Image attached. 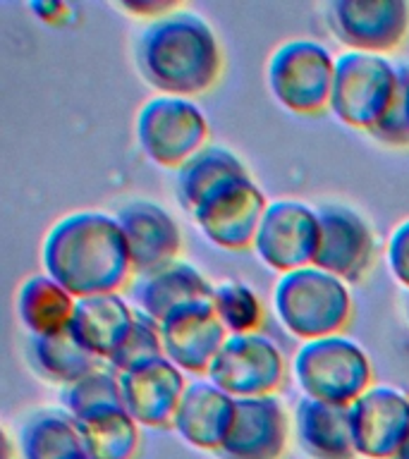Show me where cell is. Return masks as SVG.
<instances>
[{"instance_id": "cell-1", "label": "cell", "mask_w": 409, "mask_h": 459, "mask_svg": "<svg viewBox=\"0 0 409 459\" xmlns=\"http://www.w3.org/2000/svg\"><path fill=\"white\" fill-rule=\"evenodd\" d=\"M41 268L77 299L120 294L135 280L120 222L93 208L65 213L46 230Z\"/></svg>"}, {"instance_id": "cell-2", "label": "cell", "mask_w": 409, "mask_h": 459, "mask_svg": "<svg viewBox=\"0 0 409 459\" xmlns=\"http://www.w3.org/2000/svg\"><path fill=\"white\" fill-rule=\"evenodd\" d=\"M135 63L153 91L196 99L218 84L225 53L215 29L179 5L144 24L135 41Z\"/></svg>"}, {"instance_id": "cell-3", "label": "cell", "mask_w": 409, "mask_h": 459, "mask_svg": "<svg viewBox=\"0 0 409 459\" xmlns=\"http://www.w3.org/2000/svg\"><path fill=\"white\" fill-rule=\"evenodd\" d=\"M273 314L300 342L340 335L354 314L350 285L318 265L280 275L271 294Z\"/></svg>"}, {"instance_id": "cell-4", "label": "cell", "mask_w": 409, "mask_h": 459, "mask_svg": "<svg viewBox=\"0 0 409 459\" xmlns=\"http://www.w3.org/2000/svg\"><path fill=\"white\" fill-rule=\"evenodd\" d=\"M301 397L350 407L376 383L366 350L344 333L301 342L290 361Z\"/></svg>"}, {"instance_id": "cell-5", "label": "cell", "mask_w": 409, "mask_h": 459, "mask_svg": "<svg viewBox=\"0 0 409 459\" xmlns=\"http://www.w3.org/2000/svg\"><path fill=\"white\" fill-rule=\"evenodd\" d=\"M402 65L387 56L343 50L335 57V79L328 113L359 132H371L397 99Z\"/></svg>"}, {"instance_id": "cell-6", "label": "cell", "mask_w": 409, "mask_h": 459, "mask_svg": "<svg viewBox=\"0 0 409 459\" xmlns=\"http://www.w3.org/2000/svg\"><path fill=\"white\" fill-rule=\"evenodd\" d=\"M335 57L316 39H287L265 63V84L280 106L294 115H321L328 110Z\"/></svg>"}, {"instance_id": "cell-7", "label": "cell", "mask_w": 409, "mask_h": 459, "mask_svg": "<svg viewBox=\"0 0 409 459\" xmlns=\"http://www.w3.org/2000/svg\"><path fill=\"white\" fill-rule=\"evenodd\" d=\"M208 120L194 99L151 96L136 110L135 136L151 163L165 170H178L208 146Z\"/></svg>"}, {"instance_id": "cell-8", "label": "cell", "mask_w": 409, "mask_h": 459, "mask_svg": "<svg viewBox=\"0 0 409 459\" xmlns=\"http://www.w3.org/2000/svg\"><path fill=\"white\" fill-rule=\"evenodd\" d=\"M271 201L249 175L225 179L194 206V225L208 242L225 251H247L254 247L261 218Z\"/></svg>"}, {"instance_id": "cell-9", "label": "cell", "mask_w": 409, "mask_h": 459, "mask_svg": "<svg viewBox=\"0 0 409 459\" xmlns=\"http://www.w3.org/2000/svg\"><path fill=\"white\" fill-rule=\"evenodd\" d=\"M287 361L275 340L264 333L228 335L206 378L235 400L275 394L287 380Z\"/></svg>"}, {"instance_id": "cell-10", "label": "cell", "mask_w": 409, "mask_h": 459, "mask_svg": "<svg viewBox=\"0 0 409 459\" xmlns=\"http://www.w3.org/2000/svg\"><path fill=\"white\" fill-rule=\"evenodd\" d=\"M321 225L316 206L300 199H275L268 204L251 251L265 268L278 275L316 264Z\"/></svg>"}, {"instance_id": "cell-11", "label": "cell", "mask_w": 409, "mask_h": 459, "mask_svg": "<svg viewBox=\"0 0 409 459\" xmlns=\"http://www.w3.org/2000/svg\"><path fill=\"white\" fill-rule=\"evenodd\" d=\"M323 14L333 39L354 53L387 56L409 36L407 0H330Z\"/></svg>"}, {"instance_id": "cell-12", "label": "cell", "mask_w": 409, "mask_h": 459, "mask_svg": "<svg viewBox=\"0 0 409 459\" xmlns=\"http://www.w3.org/2000/svg\"><path fill=\"white\" fill-rule=\"evenodd\" d=\"M316 211L321 242L314 265L333 273L347 285L361 282L376 261V235L369 221L344 204H321Z\"/></svg>"}, {"instance_id": "cell-13", "label": "cell", "mask_w": 409, "mask_h": 459, "mask_svg": "<svg viewBox=\"0 0 409 459\" xmlns=\"http://www.w3.org/2000/svg\"><path fill=\"white\" fill-rule=\"evenodd\" d=\"M352 440L361 459H395L409 436V393L373 383L350 404Z\"/></svg>"}, {"instance_id": "cell-14", "label": "cell", "mask_w": 409, "mask_h": 459, "mask_svg": "<svg viewBox=\"0 0 409 459\" xmlns=\"http://www.w3.org/2000/svg\"><path fill=\"white\" fill-rule=\"evenodd\" d=\"M292 437V416L278 394L237 400L235 421L215 455L221 459H283Z\"/></svg>"}, {"instance_id": "cell-15", "label": "cell", "mask_w": 409, "mask_h": 459, "mask_svg": "<svg viewBox=\"0 0 409 459\" xmlns=\"http://www.w3.org/2000/svg\"><path fill=\"white\" fill-rule=\"evenodd\" d=\"M127 242L135 278L179 261L182 230L170 211L151 199H132L115 213Z\"/></svg>"}, {"instance_id": "cell-16", "label": "cell", "mask_w": 409, "mask_h": 459, "mask_svg": "<svg viewBox=\"0 0 409 459\" xmlns=\"http://www.w3.org/2000/svg\"><path fill=\"white\" fill-rule=\"evenodd\" d=\"M122 402L142 429H172L189 380L170 359H156L136 371L120 373Z\"/></svg>"}, {"instance_id": "cell-17", "label": "cell", "mask_w": 409, "mask_h": 459, "mask_svg": "<svg viewBox=\"0 0 409 459\" xmlns=\"http://www.w3.org/2000/svg\"><path fill=\"white\" fill-rule=\"evenodd\" d=\"M163 354L185 376H204L228 340V330L215 318L211 304L189 307L161 323Z\"/></svg>"}, {"instance_id": "cell-18", "label": "cell", "mask_w": 409, "mask_h": 459, "mask_svg": "<svg viewBox=\"0 0 409 459\" xmlns=\"http://www.w3.org/2000/svg\"><path fill=\"white\" fill-rule=\"evenodd\" d=\"M213 282L194 264L175 261L161 271L132 280V299L135 308L149 316L158 325L178 311L189 307L211 304Z\"/></svg>"}, {"instance_id": "cell-19", "label": "cell", "mask_w": 409, "mask_h": 459, "mask_svg": "<svg viewBox=\"0 0 409 459\" xmlns=\"http://www.w3.org/2000/svg\"><path fill=\"white\" fill-rule=\"evenodd\" d=\"M237 400L208 378L189 380L179 402L172 430L201 452H218L235 421Z\"/></svg>"}, {"instance_id": "cell-20", "label": "cell", "mask_w": 409, "mask_h": 459, "mask_svg": "<svg viewBox=\"0 0 409 459\" xmlns=\"http://www.w3.org/2000/svg\"><path fill=\"white\" fill-rule=\"evenodd\" d=\"M292 436L311 459H359L350 429V407L300 397L292 409Z\"/></svg>"}, {"instance_id": "cell-21", "label": "cell", "mask_w": 409, "mask_h": 459, "mask_svg": "<svg viewBox=\"0 0 409 459\" xmlns=\"http://www.w3.org/2000/svg\"><path fill=\"white\" fill-rule=\"evenodd\" d=\"M136 318V308L122 294H96L77 299L70 333L93 357H113Z\"/></svg>"}, {"instance_id": "cell-22", "label": "cell", "mask_w": 409, "mask_h": 459, "mask_svg": "<svg viewBox=\"0 0 409 459\" xmlns=\"http://www.w3.org/2000/svg\"><path fill=\"white\" fill-rule=\"evenodd\" d=\"M74 308L77 297L48 273H34L24 278L14 294V314L29 337H48L70 330Z\"/></svg>"}, {"instance_id": "cell-23", "label": "cell", "mask_w": 409, "mask_h": 459, "mask_svg": "<svg viewBox=\"0 0 409 459\" xmlns=\"http://www.w3.org/2000/svg\"><path fill=\"white\" fill-rule=\"evenodd\" d=\"M20 459H82L84 445L77 421L63 407H43L22 419L17 436Z\"/></svg>"}, {"instance_id": "cell-24", "label": "cell", "mask_w": 409, "mask_h": 459, "mask_svg": "<svg viewBox=\"0 0 409 459\" xmlns=\"http://www.w3.org/2000/svg\"><path fill=\"white\" fill-rule=\"evenodd\" d=\"M172 175H175V196H178L179 206L185 208L187 213H192L194 206L208 192H213L225 179L249 175V168L228 146L208 143Z\"/></svg>"}, {"instance_id": "cell-25", "label": "cell", "mask_w": 409, "mask_h": 459, "mask_svg": "<svg viewBox=\"0 0 409 459\" xmlns=\"http://www.w3.org/2000/svg\"><path fill=\"white\" fill-rule=\"evenodd\" d=\"M29 364L43 380L53 385H70L74 380L84 378L86 373L96 371L99 366L108 364L103 359L93 357L72 337L70 330L48 337H29Z\"/></svg>"}, {"instance_id": "cell-26", "label": "cell", "mask_w": 409, "mask_h": 459, "mask_svg": "<svg viewBox=\"0 0 409 459\" xmlns=\"http://www.w3.org/2000/svg\"><path fill=\"white\" fill-rule=\"evenodd\" d=\"M84 455L89 459H136L142 447V426L125 407H113L77 421Z\"/></svg>"}, {"instance_id": "cell-27", "label": "cell", "mask_w": 409, "mask_h": 459, "mask_svg": "<svg viewBox=\"0 0 409 459\" xmlns=\"http://www.w3.org/2000/svg\"><path fill=\"white\" fill-rule=\"evenodd\" d=\"M60 407L74 421L96 414V411H103V409L125 407L120 373L115 371L110 364H103L96 371L86 373L84 378L60 387Z\"/></svg>"}, {"instance_id": "cell-28", "label": "cell", "mask_w": 409, "mask_h": 459, "mask_svg": "<svg viewBox=\"0 0 409 459\" xmlns=\"http://www.w3.org/2000/svg\"><path fill=\"white\" fill-rule=\"evenodd\" d=\"M215 318L228 330V335H251L261 333L265 321L264 301L242 280H222L215 282L211 299Z\"/></svg>"}, {"instance_id": "cell-29", "label": "cell", "mask_w": 409, "mask_h": 459, "mask_svg": "<svg viewBox=\"0 0 409 459\" xmlns=\"http://www.w3.org/2000/svg\"><path fill=\"white\" fill-rule=\"evenodd\" d=\"M161 357H165L161 325L156 321H151L149 316H144L142 311H136V318L132 323V328H129L127 337L122 340L113 357L108 359V364L113 366L117 373H129Z\"/></svg>"}, {"instance_id": "cell-30", "label": "cell", "mask_w": 409, "mask_h": 459, "mask_svg": "<svg viewBox=\"0 0 409 459\" xmlns=\"http://www.w3.org/2000/svg\"><path fill=\"white\" fill-rule=\"evenodd\" d=\"M369 136L383 146H393V149H407L409 146V120L405 106H402V82L395 103L390 106L386 117L369 132Z\"/></svg>"}, {"instance_id": "cell-31", "label": "cell", "mask_w": 409, "mask_h": 459, "mask_svg": "<svg viewBox=\"0 0 409 459\" xmlns=\"http://www.w3.org/2000/svg\"><path fill=\"white\" fill-rule=\"evenodd\" d=\"M386 265L395 282L409 290V218L397 222L387 235Z\"/></svg>"}, {"instance_id": "cell-32", "label": "cell", "mask_w": 409, "mask_h": 459, "mask_svg": "<svg viewBox=\"0 0 409 459\" xmlns=\"http://www.w3.org/2000/svg\"><path fill=\"white\" fill-rule=\"evenodd\" d=\"M120 10H125L132 17H144V20H158V17H163V14L172 13V10H178L179 3H170V0H163V3H153V0H127V3H117Z\"/></svg>"}, {"instance_id": "cell-33", "label": "cell", "mask_w": 409, "mask_h": 459, "mask_svg": "<svg viewBox=\"0 0 409 459\" xmlns=\"http://www.w3.org/2000/svg\"><path fill=\"white\" fill-rule=\"evenodd\" d=\"M29 7H31L43 22L63 20V13H67V5H63V3H39V5L34 3V5Z\"/></svg>"}, {"instance_id": "cell-34", "label": "cell", "mask_w": 409, "mask_h": 459, "mask_svg": "<svg viewBox=\"0 0 409 459\" xmlns=\"http://www.w3.org/2000/svg\"><path fill=\"white\" fill-rule=\"evenodd\" d=\"M402 106H405L409 120V67H405V65H402Z\"/></svg>"}, {"instance_id": "cell-35", "label": "cell", "mask_w": 409, "mask_h": 459, "mask_svg": "<svg viewBox=\"0 0 409 459\" xmlns=\"http://www.w3.org/2000/svg\"><path fill=\"white\" fill-rule=\"evenodd\" d=\"M395 459H409V436H407V440H405V445L400 447V452L395 455Z\"/></svg>"}, {"instance_id": "cell-36", "label": "cell", "mask_w": 409, "mask_h": 459, "mask_svg": "<svg viewBox=\"0 0 409 459\" xmlns=\"http://www.w3.org/2000/svg\"><path fill=\"white\" fill-rule=\"evenodd\" d=\"M82 459H89V457H82Z\"/></svg>"}]
</instances>
